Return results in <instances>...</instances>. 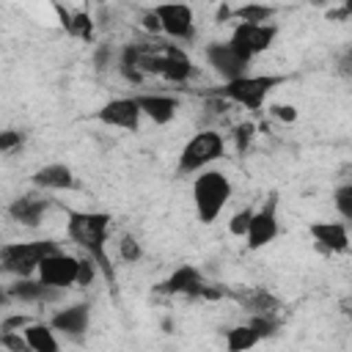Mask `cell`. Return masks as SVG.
<instances>
[{
  "mask_svg": "<svg viewBox=\"0 0 352 352\" xmlns=\"http://www.w3.org/2000/svg\"><path fill=\"white\" fill-rule=\"evenodd\" d=\"M275 36H278V25H272V22L270 25H242V22H236L231 36H228V47L245 63H250L256 55H261L272 47Z\"/></svg>",
  "mask_w": 352,
  "mask_h": 352,
  "instance_id": "obj_6",
  "label": "cell"
},
{
  "mask_svg": "<svg viewBox=\"0 0 352 352\" xmlns=\"http://www.w3.org/2000/svg\"><path fill=\"white\" fill-rule=\"evenodd\" d=\"M36 278L52 289H60L66 292L69 286L77 283V256H69L63 250H55L50 253L47 258H41L38 270H36Z\"/></svg>",
  "mask_w": 352,
  "mask_h": 352,
  "instance_id": "obj_9",
  "label": "cell"
},
{
  "mask_svg": "<svg viewBox=\"0 0 352 352\" xmlns=\"http://www.w3.org/2000/svg\"><path fill=\"white\" fill-rule=\"evenodd\" d=\"M0 349H6V352H30L28 344H25V338H22V333H3Z\"/></svg>",
  "mask_w": 352,
  "mask_h": 352,
  "instance_id": "obj_33",
  "label": "cell"
},
{
  "mask_svg": "<svg viewBox=\"0 0 352 352\" xmlns=\"http://www.w3.org/2000/svg\"><path fill=\"white\" fill-rule=\"evenodd\" d=\"M226 154V138L214 129H201L195 132L179 151V162H176V173L179 176H192L206 170L214 160H220Z\"/></svg>",
  "mask_w": 352,
  "mask_h": 352,
  "instance_id": "obj_4",
  "label": "cell"
},
{
  "mask_svg": "<svg viewBox=\"0 0 352 352\" xmlns=\"http://www.w3.org/2000/svg\"><path fill=\"white\" fill-rule=\"evenodd\" d=\"M30 184L38 192H66V190L77 187V176L66 162H50V165H41L33 170Z\"/></svg>",
  "mask_w": 352,
  "mask_h": 352,
  "instance_id": "obj_13",
  "label": "cell"
},
{
  "mask_svg": "<svg viewBox=\"0 0 352 352\" xmlns=\"http://www.w3.org/2000/svg\"><path fill=\"white\" fill-rule=\"evenodd\" d=\"M270 113H272V118H278L283 124H294L297 121V107L294 104H272Z\"/></svg>",
  "mask_w": 352,
  "mask_h": 352,
  "instance_id": "obj_34",
  "label": "cell"
},
{
  "mask_svg": "<svg viewBox=\"0 0 352 352\" xmlns=\"http://www.w3.org/2000/svg\"><path fill=\"white\" fill-rule=\"evenodd\" d=\"M30 322H33V319H30L28 314H14V316H6V319H3L0 330H3V333H22Z\"/></svg>",
  "mask_w": 352,
  "mask_h": 352,
  "instance_id": "obj_32",
  "label": "cell"
},
{
  "mask_svg": "<svg viewBox=\"0 0 352 352\" xmlns=\"http://www.w3.org/2000/svg\"><path fill=\"white\" fill-rule=\"evenodd\" d=\"M311 239L316 242V248L327 250V253H346L349 250V228L341 220H319L308 226Z\"/></svg>",
  "mask_w": 352,
  "mask_h": 352,
  "instance_id": "obj_16",
  "label": "cell"
},
{
  "mask_svg": "<svg viewBox=\"0 0 352 352\" xmlns=\"http://www.w3.org/2000/svg\"><path fill=\"white\" fill-rule=\"evenodd\" d=\"M107 231L110 214L107 212H85V209H66V236L88 256L99 272L113 280V264L107 258Z\"/></svg>",
  "mask_w": 352,
  "mask_h": 352,
  "instance_id": "obj_1",
  "label": "cell"
},
{
  "mask_svg": "<svg viewBox=\"0 0 352 352\" xmlns=\"http://www.w3.org/2000/svg\"><path fill=\"white\" fill-rule=\"evenodd\" d=\"M333 204H336V209H338V214H341V223L352 220V184H349V182L336 190Z\"/></svg>",
  "mask_w": 352,
  "mask_h": 352,
  "instance_id": "obj_26",
  "label": "cell"
},
{
  "mask_svg": "<svg viewBox=\"0 0 352 352\" xmlns=\"http://www.w3.org/2000/svg\"><path fill=\"white\" fill-rule=\"evenodd\" d=\"M60 250L55 239H28V242H8L0 248V267L16 278H33L41 258Z\"/></svg>",
  "mask_w": 352,
  "mask_h": 352,
  "instance_id": "obj_5",
  "label": "cell"
},
{
  "mask_svg": "<svg viewBox=\"0 0 352 352\" xmlns=\"http://www.w3.org/2000/svg\"><path fill=\"white\" fill-rule=\"evenodd\" d=\"M248 324L256 330V336H258L261 341L278 336V330H280V322L275 319V314H253V316L248 319Z\"/></svg>",
  "mask_w": 352,
  "mask_h": 352,
  "instance_id": "obj_25",
  "label": "cell"
},
{
  "mask_svg": "<svg viewBox=\"0 0 352 352\" xmlns=\"http://www.w3.org/2000/svg\"><path fill=\"white\" fill-rule=\"evenodd\" d=\"M214 19H217V22L231 19V8H228V6H220V8H217V14H214Z\"/></svg>",
  "mask_w": 352,
  "mask_h": 352,
  "instance_id": "obj_36",
  "label": "cell"
},
{
  "mask_svg": "<svg viewBox=\"0 0 352 352\" xmlns=\"http://www.w3.org/2000/svg\"><path fill=\"white\" fill-rule=\"evenodd\" d=\"M118 72L126 82H135L140 85L143 82V74L138 72V47L135 44H124L121 52H118Z\"/></svg>",
  "mask_w": 352,
  "mask_h": 352,
  "instance_id": "obj_24",
  "label": "cell"
},
{
  "mask_svg": "<svg viewBox=\"0 0 352 352\" xmlns=\"http://www.w3.org/2000/svg\"><path fill=\"white\" fill-rule=\"evenodd\" d=\"M278 234H280V223H278V195L272 192V195H270L258 209H253V214H250V226H248V234H245L248 250H261V248H267Z\"/></svg>",
  "mask_w": 352,
  "mask_h": 352,
  "instance_id": "obj_7",
  "label": "cell"
},
{
  "mask_svg": "<svg viewBox=\"0 0 352 352\" xmlns=\"http://www.w3.org/2000/svg\"><path fill=\"white\" fill-rule=\"evenodd\" d=\"M22 338L28 344L30 352H60V341L55 336V330L47 324V322H30L25 330H22Z\"/></svg>",
  "mask_w": 352,
  "mask_h": 352,
  "instance_id": "obj_20",
  "label": "cell"
},
{
  "mask_svg": "<svg viewBox=\"0 0 352 352\" xmlns=\"http://www.w3.org/2000/svg\"><path fill=\"white\" fill-rule=\"evenodd\" d=\"M204 58H206V63L212 66V72H214L223 82H234V80L245 77V74H248V66H250V63H245V60L228 47V41H209V44L204 47Z\"/></svg>",
  "mask_w": 352,
  "mask_h": 352,
  "instance_id": "obj_10",
  "label": "cell"
},
{
  "mask_svg": "<svg viewBox=\"0 0 352 352\" xmlns=\"http://www.w3.org/2000/svg\"><path fill=\"white\" fill-rule=\"evenodd\" d=\"M0 344H3V330H0Z\"/></svg>",
  "mask_w": 352,
  "mask_h": 352,
  "instance_id": "obj_38",
  "label": "cell"
},
{
  "mask_svg": "<svg viewBox=\"0 0 352 352\" xmlns=\"http://www.w3.org/2000/svg\"><path fill=\"white\" fill-rule=\"evenodd\" d=\"M140 22H143V28H146L148 33H160V22H157V16H154V11H151V8H148V11H143Z\"/></svg>",
  "mask_w": 352,
  "mask_h": 352,
  "instance_id": "obj_35",
  "label": "cell"
},
{
  "mask_svg": "<svg viewBox=\"0 0 352 352\" xmlns=\"http://www.w3.org/2000/svg\"><path fill=\"white\" fill-rule=\"evenodd\" d=\"M55 14L60 19V28L80 41H94V19L88 11H66L63 6H55Z\"/></svg>",
  "mask_w": 352,
  "mask_h": 352,
  "instance_id": "obj_19",
  "label": "cell"
},
{
  "mask_svg": "<svg viewBox=\"0 0 352 352\" xmlns=\"http://www.w3.org/2000/svg\"><path fill=\"white\" fill-rule=\"evenodd\" d=\"M96 272H99V267L88 256H80L77 258V286H91L94 278H96Z\"/></svg>",
  "mask_w": 352,
  "mask_h": 352,
  "instance_id": "obj_29",
  "label": "cell"
},
{
  "mask_svg": "<svg viewBox=\"0 0 352 352\" xmlns=\"http://www.w3.org/2000/svg\"><path fill=\"white\" fill-rule=\"evenodd\" d=\"M234 146H236V151L239 154H245L248 151V146H250V140H253V135H256V126L250 124V121H242V124H236L234 126Z\"/></svg>",
  "mask_w": 352,
  "mask_h": 352,
  "instance_id": "obj_28",
  "label": "cell"
},
{
  "mask_svg": "<svg viewBox=\"0 0 352 352\" xmlns=\"http://www.w3.org/2000/svg\"><path fill=\"white\" fill-rule=\"evenodd\" d=\"M11 302H14V300H11V297H8V289H6V286H3V283H0V308H8V305H11Z\"/></svg>",
  "mask_w": 352,
  "mask_h": 352,
  "instance_id": "obj_37",
  "label": "cell"
},
{
  "mask_svg": "<svg viewBox=\"0 0 352 352\" xmlns=\"http://www.w3.org/2000/svg\"><path fill=\"white\" fill-rule=\"evenodd\" d=\"M140 118H143V116H140V107H138L135 96L110 99V102H104V104L96 110V121H102L104 126L124 129V132H138Z\"/></svg>",
  "mask_w": 352,
  "mask_h": 352,
  "instance_id": "obj_11",
  "label": "cell"
},
{
  "mask_svg": "<svg viewBox=\"0 0 352 352\" xmlns=\"http://www.w3.org/2000/svg\"><path fill=\"white\" fill-rule=\"evenodd\" d=\"M151 11L160 22V33H165L168 38H173V41L195 38V16L187 3H160Z\"/></svg>",
  "mask_w": 352,
  "mask_h": 352,
  "instance_id": "obj_8",
  "label": "cell"
},
{
  "mask_svg": "<svg viewBox=\"0 0 352 352\" xmlns=\"http://www.w3.org/2000/svg\"><path fill=\"white\" fill-rule=\"evenodd\" d=\"M118 253H121V258L126 261V264H135V261H140L143 258V248H140V242L135 239V236H121V242H118Z\"/></svg>",
  "mask_w": 352,
  "mask_h": 352,
  "instance_id": "obj_27",
  "label": "cell"
},
{
  "mask_svg": "<svg viewBox=\"0 0 352 352\" xmlns=\"http://www.w3.org/2000/svg\"><path fill=\"white\" fill-rule=\"evenodd\" d=\"M204 286H206L204 272L198 267H192V264H182V267H176L160 283V292H165V294H182V297H201Z\"/></svg>",
  "mask_w": 352,
  "mask_h": 352,
  "instance_id": "obj_17",
  "label": "cell"
},
{
  "mask_svg": "<svg viewBox=\"0 0 352 352\" xmlns=\"http://www.w3.org/2000/svg\"><path fill=\"white\" fill-rule=\"evenodd\" d=\"M25 140V135L19 129H0V154H8L14 148H19Z\"/></svg>",
  "mask_w": 352,
  "mask_h": 352,
  "instance_id": "obj_31",
  "label": "cell"
},
{
  "mask_svg": "<svg viewBox=\"0 0 352 352\" xmlns=\"http://www.w3.org/2000/svg\"><path fill=\"white\" fill-rule=\"evenodd\" d=\"M272 16H275V8L267 3H242V6L231 8V19L242 22V25H270Z\"/></svg>",
  "mask_w": 352,
  "mask_h": 352,
  "instance_id": "obj_21",
  "label": "cell"
},
{
  "mask_svg": "<svg viewBox=\"0 0 352 352\" xmlns=\"http://www.w3.org/2000/svg\"><path fill=\"white\" fill-rule=\"evenodd\" d=\"M261 338L256 336V330L245 322V324H234L231 330H226V349L228 352H250Z\"/></svg>",
  "mask_w": 352,
  "mask_h": 352,
  "instance_id": "obj_22",
  "label": "cell"
},
{
  "mask_svg": "<svg viewBox=\"0 0 352 352\" xmlns=\"http://www.w3.org/2000/svg\"><path fill=\"white\" fill-rule=\"evenodd\" d=\"M135 102L140 107V116H146L157 126L170 124L182 107L179 96H170V94H135Z\"/></svg>",
  "mask_w": 352,
  "mask_h": 352,
  "instance_id": "obj_15",
  "label": "cell"
},
{
  "mask_svg": "<svg viewBox=\"0 0 352 352\" xmlns=\"http://www.w3.org/2000/svg\"><path fill=\"white\" fill-rule=\"evenodd\" d=\"M6 289H8V297L19 300V302H52V300H58L63 294L60 289H52V286L41 283L38 278H16Z\"/></svg>",
  "mask_w": 352,
  "mask_h": 352,
  "instance_id": "obj_18",
  "label": "cell"
},
{
  "mask_svg": "<svg viewBox=\"0 0 352 352\" xmlns=\"http://www.w3.org/2000/svg\"><path fill=\"white\" fill-rule=\"evenodd\" d=\"M50 206H52V201L44 192H25V195H16L8 204V217L14 223H19V226L36 228L41 223V217L47 214Z\"/></svg>",
  "mask_w": 352,
  "mask_h": 352,
  "instance_id": "obj_14",
  "label": "cell"
},
{
  "mask_svg": "<svg viewBox=\"0 0 352 352\" xmlns=\"http://www.w3.org/2000/svg\"><path fill=\"white\" fill-rule=\"evenodd\" d=\"M286 80H289L286 74H245V77H239L234 82H223L214 91V96L217 99H226L231 104H239L245 110H261L264 102H267V96L278 85H283Z\"/></svg>",
  "mask_w": 352,
  "mask_h": 352,
  "instance_id": "obj_3",
  "label": "cell"
},
{
  "mask_svg": "<svg viewBox=\"0 0 352 352\" xmlns=\"http://www.w3.org/2000/svg\"><path fill=\"white\" fill-rule=\"evenodd\" d=\"M250 214H253V209H239V212H234V217L228 220V231H231L234 236H245V234H248V226H250Z\"/></svg>",
  "mask_w": 352,
  "mask_h": 352,
  "instance_id": "obj_30",
  "label": "cell"
},
{
  "mask_svg": "<svg viewBox=\"0 0 352 352\" xmlns=\"http://www.w3.org/2000/svg\"><path fill=\"white\" fill-rule=\"evenodd\" d=\"M231 182L223 170H214V168H206L195 176L192 182V206H195V214L204 226L214 223L220 217V212L226 209V204L231 201Z\"/></svg>",
  "mask_w": 352,
  "mask_h": 352,
  "instance_id": "obj_2",
  "label": "cell"
},
{
  "mask_svg": "<svg viewBox=\"0 0 352 352\" xmlns=\"http://www.w3.org/2000/svg\"><path fill=\"white\" fill-rule=\"evenodd\" d=\"M55 333H63L66 338H74L80 341L88 327H91V305L88 302H74V305H66V308H58L50 322H47Z\"/></svg>",
  "mask_w": 352,
  "mask_h": 352,
  "instance_id": "obj_12",
  "label": "cell"
},
{
  "mask_svg": "<svg viewBox=\"0 0 352 352\" xmlns=\"http://www.w3.org/2000/svg\"><path fill=\"white\" fill-rule=\"evenodd\" d=\"M239 300L245 302V308H248L250 314H275L278 305H280L267 289H250V292H242Z\"/></svg>",
  "mask_w": 352,
  "mask_h": 352,
  "instance_id": "obj_23",
  "label": "cell"
}]
</instances>
